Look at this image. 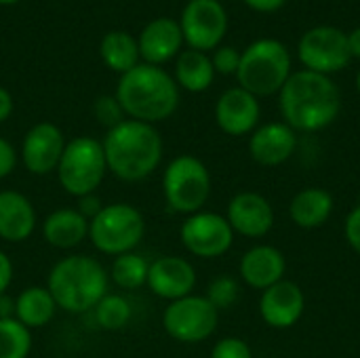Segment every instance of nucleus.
Returning a JSON list of instances; mask_svg holds the SVG:
<instances>
[{
  "label": "nucleus",
  "mask_w": 360,
  "mask_h": 358,
  "mask_svg": "<svg viewBox=\"0 0 360 358\" xmlns=\"http://www.w3.org/2000/svg\"><path fill=\"white\" fill-rule=\"evenodd\" d=\"M32 344V331L15 317L0 319V358H27Z\"/></svg>",
  "instance_id": "nucleus-29"
},
{
  "label": "nucleus",
  "mask_w": 360,
  "mask_h": 358,
  "mask_svg": "<svg viewBox=\"0 0 360 358\" xmlns=\"http://www.w3.org/2000/svg\"><path fill=\"white\" fill-rule=\"evenodd\" d=\"M226 219L234 234L245 238H262L274 228V207L259 192H238L230 198L226 209Z\"/></svg>",
  "instance_id": "nucleus-14"
},
{
  "label": "nucleus",
  "mask_w": 360,
  "mask_h": 358,
  "mask_svg": "<svg viewBox=\"0 0 360 358\" xmlns=\"http://www.w3.org/2000/svg\"><path fill=\"white\" fill-rule=\"evenodd\" d=\"M205 298L221 312L236 306L240 300V283L234 276H217L209 283Z\"/></svg>",
  "instance_id": "nucleus-30"
},
{
  "label": "nucleus",
  "mask_w": 360,
  "mask_h": 358,
  "mask_svg": "<svg viewBox=\"0 0 360 358\" xmlns=\"http://www.w3.org/2000/svg\"><path fill=\"white\" fill-rule=\"evenodd\" d=\"M297 59L302 61L304 70L325 74V76L338 74L352 59L348 34L335 25L310 27L300 38Z\"/></svg>",
  "instance_id": "nucleus-10"
},
{
  "label": "nucleus",
  "mask_w": 360,
  "mask_h": 358,
  "mask_svg": "<svg viewBox=\"0 0 360 358\" xmlns=\"http://www.w3.org/2000/svg\"><path fill=\"white\" fill-rule=\"evenodd\" d=\"M116 99L131 120L156 124L175 114L179 87L160 65L139 63L120 76Z\"/></svg>",
  "instance_id": "nucleus-3"
},
{
  "label": "nucleus",
  "mask_w": 360,
  "mask_h": 358,
  "mask_svg": "<svg viewBox=\"0 0 360 358\" xmlns=\"http://www.w3.org/2000/svg\"><path fill=\"white\" fill-rule=\"evenodd\" d=\"M217 325L219 310L196 293L169 302L162 312V329L179 344H200L215 333Z\"/></svg>",
  "instance_id": "nucleus-9"
},
{
  "label": "nucleus",
  "mask_w": 360,
  "mask_h": 358,
  "mask_svg": "<svg viewBox=\"0 0 360 358\" xmlns=\"http://www.w3.org/2000/svg\"><path fill=\"white\" fill-rule=\"evenodd\" d=\"M215 80V70L211 63V57L202 51L188 49L179 53L175 63V82L177 87L190 91V93H202L207 91Z\"/></svg>",
  "instance_id": "nucleus-25"
},
{
  "label": "nucleus",
  "mask_w": 360,
  "mask_h": 358,
  "mask_svg": "<svg viewBox=\"0 0 360 358\" xmlns=\"http://www.w3.org/2000/svg\"><path fill=\"white\" fill-rule=\"evenodd\" d=\"M287 272V260L281 249L272 245H255L247 249L238 262V274L251 289L266 291L281 283Z\"/></svg>",
  "instance_id": "nucleus-19"
},
{
  "label": "nucleus",
  "mask_w": 360,
  "mask_h": 358,
  "mask_svg": "<svg viewBox=\"0 0 360 358\" xmlns=\"http://www.w3.org/2000/svg\"><path fill=\"white\" fill-rule=\"evenodd\" d=\"M65 135L53 122H38L30 127L21 141L19 158L30 175L44 177L57 171L61 154L65 150Z\"/></svg>",
  "instance_id": "nucleus-13"
},
{
  "label": "nucleus",
  "mask_w": 360,
  "mask_h": 358,
  "mask_svg": "<svg viewBox=\"0 0 360 358\" xmlns=\"http://www.w3.org/2000/svg\"><path fill=\"white\" fill-rule=\"evenodd\" d=\"M15 317V300L8 295L0 298V319H13Z\"/></svg>",
  "instance_id": "nucleus-40"
},
{
  "label": "nucleus",
  "mask_w": 360,
  "mask_h": 358,
  "mask_svg": "<svg viewBox=\"0 0 360 358\" xmlns=\"http://www.w3.org/2000/svg\"><path fill=\"white\" fill-rule=\"evenodd\" d=\"M160 184L167 207L186 217L205 209L213 188L211 171L192 154L175 156L165 167Z\"/></svg>",
  "instance_id": "nucleus-8"
},
{
  "label": "nucleus",
  "mask_w": 360,
  "mask_h": 358,
  "mask_svg": "<svg viewBox=\"0 0 360 358\" xmlns=\"http://www.w3.org/2000/svg\"><path fill=\"white\" fill-rule=\"evenodd\" d=\"M243 2L257 13H276L287 4V0H243Z\"/></svg>",
  "instance_id": "nucleus-38"
},
{
  "label": "nucleus",
  "mask_w": 360,
  "mask_h": 358,
  "mask_svg": "<svg viewBox=\"0 0 360 358\" xmlns=\"http://www.w3.org/2000/svg\"><path fill=\"white\" fill-rule=\"evenodd\" d=\"M57 310L59 308H57L53 295L42 285L25 287L15 298V319L30 331L46 327L55 319Z\"/></svg>",
  "instance_id": "nucleus-24"
},
{
  "label": "nucleus",
  "mask_w": 360,
  "mask_h": 358,
  "mask_svg": "<svg viewBox=\"0 0 360 358\" xmlns=\"http://www.w3.org/2000/svg\"><path fill=\"white\" fill-rule=\"evenodd\" d=\"M297 148V133L287 122L259 124L249 137V154L262 167L285 165Z\"/></svg>",
  "instance_id": "nucleus-18"
},
{
  "label": "nucleus",
  "mask_w": 360,
  "mask_h": 358,
  "mask_svg": "<svg viewBox=\"0 0 360 358\" xmlns=\"http://www.w3.org/2000/svg\"><path fill=\"white\" fill-rule=\"evenodd\" d=\"M356 91H359V95H360V70H359V74H356Z\"/></svg>",
  "instance_id": "nucleus-42"
},
{
  "label": "nucleus",
  "mask_w": 360,
  "mask_h": 358,
  "mask_svg": "<svg viewBox=\"0 0 360 358\" xmlns=\"http://www.w3.org/2000/svg\"><path fill=\"white\" fill-rule=\"evenodd\" d=\"M44 287L59 310L84 314L93 312V308L110 293V274L99 260L74 253L53 264Z\"/></svg>",
  "instance_id": "nucleus-4"
},
{
  "label": "nucleus",
  "mask_w": 360,
  "mask_h": 358,
  "mask_svg": "<svg viewBox=\"0 0 360 358\" xmlns=\"http://www.w3.org/2000/svg\"><path fill=\"white\" fill-rule=\"evenodd\" d=\"M13 276H15V268H13V260L0 249V298L6 295L11 283H13Z\"/></svg>",
  "instance_id": "nucleus-37"
},
{
  "label": "nucleus",
  "mask_w": 360,
  "mask_h": 358,
  "mask_svg": "<svg viewBox=\"0 0 360 358\" xmlns=\"http://www.w3.org/2000/svg\"><path fill=\"white\" fill-rule=\"evenodd\" d=\"M184 42L194 51H215L228 34V13L219 0H190L181 13Z\"/></svg>",
  "instance_id": "nucleus-12"
},
{
  "label": "nucleus",
  "mask_w": 360,
  "mask_h": 358,
  "mask_svg": "<svg viewBox=\"0 0 360 358\" xmlns=\"http://www.w3.org/2000/svg\"><path fill=\"white\" fill-rule=\"evenodd\" d=\"M40 232L44 243L53 249L70 251L89 238V219L76 207L55 209L42 219Z\"/></svg>",
  "instance_id": "nucleus-22"
},
{
  "label": "nucleus",
  "mask_w": 360,
  "mask_h": 358,
  "mask_svg": "<svg viewBox=\"0 0 360 358\" xmlns=\"http://www.w3.org/2000/svg\"><path fill=\"white\" fill-rule=\"evenodd\" d=\"M95 321L105 331H118L124 329L131 323L133 308L131 302L120 293H108L95 308H93Z\"/></svg>",
  "instance_id": "nucleus-28"
},
{
  "label": "nucleus",
  "mask_w": 360,
  "mask_h": 358,
  "mask_svg": "<svg viewBox=\"0 0 360 358\" xmlns=\"http://www.w3.org/2000/svg\"><path fill=\"white\" fill-rule=\"evenodd\" d=\"M11 114H13V97L4 87H0V124L6 122Z\"/></svg>",
  "instance_id": "nucleus-39"
},
{
  "label": "nucleus",
  "mask_w": 360,
  "mask_h": 358,
  "mask_svg": "<svg viewBox=\"0 0 360 358\" xmlns=\"http://www.w3.org/2000/svg\"><path fill=\"white\" fill-rule=\"evenodd\" d=\"M291 74V53L287 44L276 38H259L240 53L236 80L240 89L259 99L281 93Z\"/></svg>",
  "instance_id": "nucleus-5"
},
{
  "label": "nucleus",
  "mask_w": 360,
  "mask_h": 358,
  "mask_svg": "<svg viewBox=\"0 0 360 358\" xmlns=\"http://www.w3.org/2000/svg\"><path fill=\"white\" fill-rule=\"evenodd\" d=\"M146 236V217L131 203H110L89 222V241L103 253L118 257L135 251Z\"/></svg>",
  "instance_id": "nucleus-7"
},
{
  "label": "nucleus",
  "mask_w": 360,
  "mask_h": 358,
  "mask_svg": "<svg viewBox=\"0 0 360 358\" xmlns=\"http://www.w3.org/2000/svg\"><path fill=\"white\" fill-rule=\"evenodd\" d=\"M93 116L108 131L114 129L116 124H120L122 120H127V114H124L122 106L118 103L116 95H101V97H97L95 103H93Z\"/></svg>",
  "instance_id": "nucleus-31"
},
{
  "label": "nucleus",
  "mask_w": 360,
  "mask_h": 358,
  "mask_svg": "<svg viewBox=\"0 0 360 358\" xmlns=\"http://www.w3.org/2000/svg\"><path fill=\"white\" fill-rule=\"evenodd\" d=\"M76 200H78V207H76V209H78L89 222L103 209V203H101V198L97 196V192H95V194H86V196L76 198Z\"/></svg>",
  "instance_id": "nucleus-36"
},
{
  "label": "nucleus",
  "mask_w": 360,
  "mask_h": 358,
  "mask_svg": "<svg viewBox=\"0 0 360 358\" xmlns=\"http://www.w3.org/2000/svg\"><path fill=\"white\" fill-rule=\"evenodd\" d=\"M283 122L295 133H319L342 112V93L331 76L297 70L278 93Z\"/></svg>",
  "instance_id": "nucleus-1"
},
{
  "label": "nucleus",
  "mask_w": 360,
  "mask_h": 358,
  "mask_svg": "<svg viewBox=\"0 0 360 358\" xmlns=\"http://www.w3.org/2000/svg\"><path fill=\"white\" fill-rule=\"evenodd\" d=\"M36 228L34 203L17 190H0V238L4 243H25Z\"/></svg>",
  "instance_id": "nucleus-20"
},
{
  "label": "nucleus",
  "mask_w": 360,
  "mask_h": 358,
  "mask_svg": "<svg viewBox=\"0 0 360 358\" xmlns=\"http://www.w3.org/2000/svg\"><path fill=\"white\" fill-rule=\"evenodd\" d=\"M139 55L143 57L146 63L150 65H162L169 59H173L181 44H184V34L179 27V21L169 19V17H158L154 21H150L139 38Z\"/></svg>",
  "instance_id": "nucleus-21"
},
{
  "label": "nucleus",
  "mask_w": 360,
  "mask_h": 358,
  "mask_svg": "<svg viewBox=\"0 0 360 358\" xmlns=\"http://www.w3.org/2000/svg\"><path fill=\"white\" fill-rule=\"evenodd\" d=\"M234 230L226 215L215 211H198L188 215L179 226V241L184 249L200 260H217L234 245Z\"/></svg>",
  "instance_id": "nucleus-11"
},
{
  "label": "nucleus",
  "mask_w": 360,
  "mask_h": 358,
  "mask_svg": "<svg viewBox=\"0 0 360 358\" xmlns=\"http://www.w3.org/2000/svg\"><path fill=\"white\" fill-rule=\"evenodd\" d=\"M348 44H350V53H352V57L360 59V25L359 27H354V30L348 34Z\"/></svg>",
  "instance_id": "nucleus-41"
},
{
  "label": "nucleus",
  "mask_w": 360,
  "mask_h": 358,
  "mask_svg": "<svg viewBox=\"0 0 360 358\" xmlns=\"http://www.w3.org/2000/svg\"><path fill=\"white\" fill-rule=\"evenodd\" d=\"M211 63H213L215 74H224V76L234 74L236 76L238 65H240V53L234 46H217L211 57Z\"/></svg>",
  "instance_id": "nucleus-32"
},
{
  "label": "nucleus",
  "mask_w": 360,
  "mask_h": 358,
  "mask_svg": "<svg viewBox=\"0 0 360 358\" xmlns=\"http://www.w3.org/2000/svg\"><path fill=\"white\" fill-rule=\"evenodd\" d=\"M108 173L127 184L148 179L162 162L165 143L154 124L122 120L101 139Z\"/></svg>",
  "instance_id": "nucleus-2"
},
{
  "label": "nucleus",
  "mask_w": 360,
  "mask_h": 358,
  "mask_svg": "<svg viewBox=\"0 0 360 358\" xmlns=\"http://www.w3.org/2000/svg\"><path fill=\"white\" fill-rule=\"evenodd\" d=\"M55 173L65 194L74 198L95 194L108 175L101 141L91 135H78L70 139Z\"/></svg>",
  "instance_id": "nucleus-6"
},
{
  "label": "nucleus",
  "mask_w": 360,
  "mask_h": 358,
  "mask_svg": "<svg viewBox=\"0 0 360 358\" xmlns=\"http://www.w3.org/2000/svg\"><path fill=\"white\" fill-rule=\"evenodd\" d=\"M148 270H150V260L131 251L114 257L112 268H110V283H114L122 291H137L146 287L148 283Z\"/></svg>",
  "instance_id": "nucleus-27"
},
{
  "label": "nucleus",
  "mask_w": 360,
  "mask_h": 358,
  "mask_svg": "<svg viewBox=\"0 0 360 358\" xmlns=\"http://www.w3.org/2000/svg\"><path fill=\"white\" fill-rule=\"evenodd\" d=\"M344 236H346L348 245L352 247V251L360 255V203L348 213V217L344 222Z\"/></svg>",
  "instance_id": "nucleus-34"
},
{
  "label": "nucleus",
  "mask_w": 360,
  "mask_h": 358,
  "mask_svg": "<svg viewBox=\"0 0 360 358\" xmlns=\"http://www.w3.org/2000/svg\"><path fill=\"white\" fill-rule=\"evenodd\" d=\"M196 270L181 255H160L150 262L146 287L160 300L175 302L194 293Z\"/></svg>",
  "instance_id": "nucleus-15"
},
{
  "label": "nucleus",
  "mask_w": 360,
  "mask_h": 358,
  "mask_svg": "<svg viewBox=\"0 0 360 358\" xmlns=\"http://www.w3.org/2000/svg\"><path fill=\"white\" fill-rule=\"evenodd\" d=\"M17 160H19V154L15 146L8 139L0 137V179H6L17 169Z\"/></svg>",
  "instance_id": "nucleus-35"
},
{
  "label": "nucleus",
  "mask_w": 360,
  "mask_h": 358,
  "mask_svg": "<svg viewBox=\"0 0 360 358\" xmlns=\"http://www.w3.org/2000/svg\"><path fill=\"white\" fill-rule=\"evenodd\" d=\"M306 310V295L302 287L293 281H281L266 291H262L259 298V317L262 321L272 329H291L300 323Z\"/></svg>",
  "instance_id": "nucleus-17"
},
{
  "label": "nucleus",
  "mask_w": 360,
  "mask_h": 358,
  "mask_svg": "<svg viewBox=\"0 0 360 358\" xmlns=\"http://www.w3.org/2000/svg\"><path fill=\"white\" fill-rule=\"evenodd\" d=\"M211 358H253V352H251V346L245 340H240V338H224L213 346Z\"/></svg>",
  "instance_id": "nucleus-33"
},
{
  "label": "nucleus",
  "mask_w": 360,
  "mask_h": 358,
  "mask_svg": "<svg viewBox=\"0 0 360 358\" xmlns=\"http://www.w3.org/2000/svg\"><path fill=\"white\" fill-rule=\"evenodd\" d=\"M99 53H101L103 63L110 70L118 72L120 76L127 74L129 70H133L135 65H139V57H141L137 40L131 34L120 32V30L108 32L101 38Z\"/></svg>",
  "instance_id": "nucleus-26"
},
{
  "label": "nucleus",
  "mask_w": 360,
  "mask_h": 358,
  "mask_svg": "<svg viewBox=\"0 0 360 358\" xmlns=\"http://www.w3.org/2000/svg\"><path fill=\"white\" fill-rule=\"evenodd\" d=\"M259 99L240 87L224 91L215 103V122L230 137L251 135L259 127Z\"/></svg>",
  "instance_id": "nucleus-16"
},
{
  "label": "nucleus",
  "mask_w": 360,
  "mask_h": 358,
  "mask_svg": "<svg viewBox=\"0 0 360 358\" xmlns=\"http://www.w3.org/2000/svg\"><path fill=\"white\" fill-rule=\"evenodd\" d=\"M15 2H19V0H0V4H15Z\"/></svg>",
  "instance_id": "nucleus-43"
},
{
  "label": "nucleus",
  "mask_w": 360,
  "mask_h": 358,
  "mask_svg": "<svg viewBox=\"0 0 360 358\" xmlns=\"http://www.w3.org/2000/svg\"><path fill=\"white\" fill-rule=\"evenodd\" d=\"M333 207H335V200H333L331 192L325 188L312 186V188L300 190L291 198L289 217L302 230H316L329 222Z\"/></svg>",
  "instance_id": "nucleus-23"
}]
</instances>
